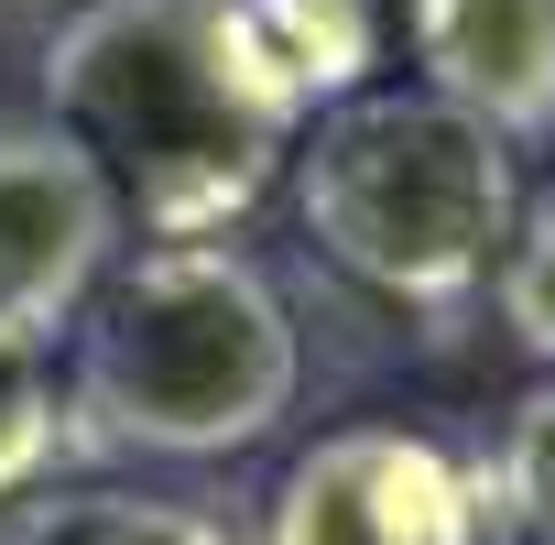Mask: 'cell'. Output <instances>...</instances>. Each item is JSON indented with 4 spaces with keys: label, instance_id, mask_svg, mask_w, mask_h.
Segmentation results:
<instances>
[{
    "label": "cell",
    "instance_id": "cell-10",
    "mask_svg": "<svg viewBox=\"0 0 555 545\" xmlns=\"http://www.w3.org/2000/svg\"><path fill=\"white\" fill-rule=\"evenodd\" d=\"M490 306H501V339L555 371V186L522 197V218H512V240L490 262Z\"/></svg>",
    "mask_w": 555,
    "mask_h": 545
},
{
    "label": "cell",
    "instance_id": "cell-12",
    "mask_svg": "<svg viewBox=\"0 0 555 545\" xmlns=\"http://www.w3.org/2000/svg\"><path fill=\"white\" fill-rule=\"evenodd\" d=\"M0 12H77V0H0Z\"/></svg>",
    "mask_w": 555,
    "mask_h": 545
},
{
    "label": "cell",
    "instance_id": "cell-3",
    "mask_svg": "<svg viewBox=\"0 0 555 545\" xmlns=\"http://www.w3.org/2000/svg\"><path fill=\"white\" fill-rule=\"evenodd\" d=\"M295 218L349 284L392 306H457L522 218L512 153L425 88H360L295 131Z\"/></svg>",
    "mask_w": 555,
    "mask_h": 545
},
{
    "label": "cell",
    "instance_id": "cell-1",
    "mask_svg": "<svg viewBox=\"0 0 555 545\" xmlns=\"http://www.w3.org/2000/svg\"><path fill=\"white\" fill-rule=\"evenodd\" d=\"M34 99L153 240L240 229L306 131L240 0H77L34 45Z\"/></svg>",
    "mask_w": 555,
    "mask_h": 545
},
{
    "label": "cell",
    "instance_id": "cell-8",
    "mask_svg": "<svg viewBox=\"0 0 555 545\" xmlns=\"http://www.w3.org/2000/svg\"><path fill=\"white\" fill-rule=\"evenodd\" d=\"M0 545H229V523H207L196 502H153V491H77V502L0 512Z\"/></svg>",
    "mask_w": 555,
    "mask_h": 545
},
{
    "label": "cell",
    "instance_id": "cell-2",
    "mask_svg": "<svg viewBox=\"0 0 555 545\" xmlns=\"http://www.w3.org/2000/svg\"><path fill=\"white\" fill-rule=\"evenodd\" d=\"M66 415L109 458H240L306 393L284 284L229 240H142L77 306Z\"/></svg>",
    "mask_w": 555,
    "mask_h": 545
},
{
    "label": "cell",
    "instance_id": "cell-11",
    "mask_svg": "<svg viewBox=\"0 0 555 545\" xmlns=\"http://www.w3.org/2000/svg\"><path fill=\"white\" fill-rule=\"evenodd\" d=\"M501 512L533 545H555V371H533L501 415Z\"/></svg>",
    "mask_w": 555,
    "mask_h": 545
},
{
    "label": "cell",
    "instance_id": "cell-7",
    "mask_svg": "<svg viewBox=\"0 0 555 545\" xmlns=\"http://www.w3.org/2000/svg\"><path fill=\"white\" fill-rule=\"evenodd\" d=\"M240 23L261 45V66L295 88V110H338L360 99L371 55H382V23H371V0H240Z\"/></svg>",
    "mask_w": 555,
    "mask_h": 545
},
{
    "label": "cell",
    "instance_id": "cell-4",
    "mask_svg": "<svg viewBox=\"0 0 555 545\" xmlns=\"http://www.w3.org/2000/svg\"><path fill=\"white\" fill-rule=\"evenodd\" d=\"M479 469L425 426H327L261 502V545H479Z\"/></svg>",
    "mask_w": 555,
    "mask_h": 545
},
{
    "label": "cell",
    "instance_id": "cell-9",
    "mask_svg": "<svg viewBox=\"0 0 555 545\" xmlns=\"http://www.w3.org/2000/svg\"><path fill=\"white\" fill-rule=\"evenodd\" d=\"M55 447H66L55 360H44V339L0 328V512H23V502H34V480L55 469Z\"/></svg>",
    "mask_w": 555,
    "mask_h": 545
},
{
    "label": "cell",
    "instance_id": "cell-6",
    "mask_svg": "<svg viewBox=\"0 0 555 545\" xmlns=\"http://www.w3.org/2000/svg\"><path fill=\"white\" fill-rule=\"evenodd\" d=\"M425 99L479 121L501 153L555 142V0H403Z\"/></svg>",
    "mask_w": 555,
    "mask_h": 545
},
{
    "label": "cell",
    "instance_id": "cell-5",
    "mask_svg": "<svg viewBox=\"0 0 555 545\" xmlns=\"http://www.w3.org/2000/svg\"><path fill=\"white\" fill-rule=\"evenodd\" d=\"M120 197L109 175L44 121V110H0V328L66 339L77 306L109 284L120 262Z\"/></svg>",
    "mask_w": 555,
    "mask_h": 545
}]
</instances>
